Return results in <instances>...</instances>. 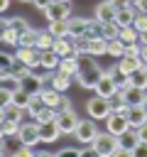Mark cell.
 Here are the masks:
<instances>
[{"instance_id":"obj_1","label":"cell","mask_w":147,"mask_h":157,"mask_svg":"<svg viewBox=\"0 0 147 157\" xmlns=\"http://www.w3.org/2000/svg\"><path fill=\"white\" fill-rule=\"evenodd\" d=\"M105 71L98 66V61L93 59V54H81L78 56V74H76V81L78 86L83 88H96L98 78L103 76Z\"/></svg>"},{"instance_id":"obj_2","label":"cell","mask_w":147,"mask_h":157,"mask_svg":"<svg viewBox=\"0 0 147 157\" xmlns=\"http://www.w3.org/2000/svg\"><path fill=\"white\" fill-rule=\"evenodd\" d=\"M118 152V135H113L110 130L105 132H98V137L93 140V155H100V157H110Z\"/></svg>"},{"instance_id":"obj_3","label":"cell","mask_w":147,"mask_h":157,"mask_svg":"<svg viewBox=\"0 0 147 157\" xmlns=\"http://www.w3.org/2000/svg\"><path fill=\"white\" fill-rule=\"evenodd\" d=\"M98 128H96V120L93 118H86V120H78L76 130H74V137L78 140V145H93V140L98 137Z\"/></svg>"},{"instance_id":"obj_4","label":"cell","mask_w":147,"mask_h":157,"mask_svg":"<svg viewBox=\"0 0 147 157\" xmlns=\"http://www.w3.org/2000/svg\"><path fill=\"white\" fill-rule=\"evenodd\" d=\"M86 110H88V115L93 118V120H105L108 115H110V101L108 98H103V96H93V98H88L86 101Z\"/></svg>"},{"instance_id":"obj_5","label":"cell","mask_w":147,"mask_h":157,"mask_svg":"<svg viewBox=\"0 0 147 157\" xmlns=\"http://www.w3.org/2000/svg\"><path fill=\"white\" fill-rule=\"evenodd\" d=\"M137 145H140L137 128H127L125 132L118 135V152H115V155H120V157H123V155H135Z\"/></svg>"},{"instance_id":"obj_6","label":"cell","mask_w":147,"mask_h":157,"mask_svg":"<svg viewBox=\"0 0 147 157\" xmlns=\"http://www.w3.org/2000/svg\"><path fill=\"white\" fill-rule=\"evenodd\" d=\"M15 59H20L22 64L37 69V66H42V49H37V47H17L15 49Z\"/></svg>"},{"instance_id":"obj_7","label":"cell","mask_w":147,"mask_h":157,"mask_svg":"<svg viewBox=\"0 0 147 157\" xmlns=\"http://www.w3.org/2000/svg\"><path fill=\"white\" fill-rule=\"evenodd\" d=\"M20 140L24 142V145H29V147H34V145H39L42 142V137H39V123L32 118L29 123H22L20 125Z\"/></svg>"},{"instance_id":"obj_8","label":"cell","mask_w":147,"mask_h":157,"mask_svg":"<svg viewBox=\"0 0 147 157\" xmlns=\"http://www.w3.org/2000/svg\"><path fill=\"white\" fill-rule=\"evenodd\" d=\"M98 96H103V98H110V96H115L118 93V76H113L110 71H105L100 78H98V83H96V88H93Z\"/></svg>"},{"instance_id":"obj_9","label":"cell","mask_w":147,"mask_h":157,"mask_svg":"<svg viewBox=\"0 0 147 157\" xmlns=\"http://www.w3.org/2000/svg\"><path fill=\"white\" fill-rule=\"evenodd\" d=\"M44 17L51 22V20H69L71 17V5L64 2V0H51L49 7L44 10Z\"/></svg>"},{"instance_id":"obj_10","label":"cell","mask_w":147,"mask_h":157,"mask_svg":"<svg viewBox=\"0 0 147 157\" xmlns=\"http://www.w3.org/2000/svg\"><path fill=\"white\" fill-rule=\"evenodd\" d=\"M78 115H76V110L71 108V110H59V115H56V125L61 128V132L64 135H74V130H76V125H78Z\"/></svg>"},{"instance_id":"obj_11","label":"cell","mask_w":147,"mask_h":157,"mask_svg":"<svg viewBox=\"0 0 147 157\" xmlns=\"http://www.w3.org/2000/svg\"><path fill=\"white\" fill-rule=\"evenodd\" d=\"M137 7H135V2H123L118 10H115V22L120 25V27H130L132 22H135V17H137Z\"/></svg>"},{"instance_id":"obj_12","label":"cell","mask_w":147,"mask_h":157,"mask_svg":"<svg viewBox=\"0 0 147 157\" xmlns=\"http://www.w3.org/2000/svg\"><path fill=\"white\" fill-rule=\"evenodd\" d=\"M127 128H130V120H127V115L110 110V115L105 118V130H110L113 135H120V132H125Z\"/></svg>"},{"instance_id":"obj_13","label":"cell","mask_w":147,"mask_h":157,"mask_svg":"<svg viewBox=\"0 0 147 157\" xmlns=\"http://www.w3.org/2000/svg\"><path fill=\"white\" fill-rule=\"evenodd\" d=\"M0 39H2L5 47H17V44H20V34H17V29L10 25V17H2V20H0Z\"/></svg>"},{"instance_id":"obj_14","label":"cell","mask_w":147,"mask_h":157,"mask_svg":"<svg viewBox=\"0 0 147 157\" xmlns=\"http://www.w3.org/2000/svg\"><path fill=\"white\" fill-rule=\"evenodd\" d=\"M61 135H64V132H61V128L56 125V120L39 123V137H42V142H44V145H51V142H56Z\"/></svg>"},{"instance_id":"obj_15","label":"cell","mask_w":147,"mask_h":157,"mask_svg":"<svg viewBox=\"0 0 147 157\" xmlns=\"http://www.w3.org/2000/svg\"><path fill=\"white\" fill-rule=\"evenodd\" d=\"M37 96L42 98V103H44V105H49V108H56V110L61 108L64 93H61V91H56L54 86H44V88H42V91L37 93Z\"/></svg>"},{"instance_id":"obj_16","label":"cell","mask_w":147,"mask_h":157,"mask_svg":"<svg viewBox=\"0 0 147 157\" xmlns=\"http://www.w3.org/2000/svg\"><path fill=\"white\" fill-rule=\"evenodd\" d=\"M74 78H76V76H71V74H66V71H59V69H56V71L51 74V83H49V86H54L56 91H61V93H66V91L71 88V83H74Z\"/></svg>"},{"instance_id":"obj_17","label":"cell","mask_w":147,"mask_h":157,"mask_svg":"<svg viewBox=\"0 0 147 157\" xmlns=\"http://www.w3.org/2000/svg\"><path fill=\"white\" fill-rule=\"evenodd\" d=\"M115 10H118V7H115L110 0H103V2L96 5V15H93V17H98L100 22H113V20H115Z\"/></svg>"},{"instance_id":"obj_18","label":"cell","mask_w":147,"mask_h":157,"mask_svg":"<svg viewBox=\"0 0 147 157\" xmlns=\"http://www.w3.org/2000/svg\"><path fill=\"white\" fill-rule=\"evenodd\" d=\"M44 86H47L44 76H37L34 71H32L29 76H24V78H22V88H24V91H29L32 96H37V93H39V91H42Z\"/></svg>"},{"instance_id":"obj_19","label":"cell","mask_w":147,"mask_h":157,"mask_svg":"<svg viewBox=\"0 0 147 157\" xmlns=\"http://www.w3.org/2000/svg\"><path fill=\"white\" fill-rule=\"evenodd\" d=\"M142 64H145V61H142L140 56H120V59H118V71H120L123 76H130V74H132L137 66H142Z\"/></svg>"},{"instance_id":"obj_20","label":"cell","mask_w":147,"mask_h":157,"mask_svg":"<svg viewBox=\"0 0 147 157\" xmlns=\"http://www.w3.org/2000/svg\"><path fill=\"white\" fill-rule=\"evenodd\" d=\"M88 29V20L86 17H69V37H83Z\"/></svg>"},{"instance_id":"obj_21","label":"cell","mask_w":147,"mask_h":157,"mask_svg":"<svg viewBox=\"0 0 147 157\" xmlns=\"http://www.w3.org/2000/svg\"><path fill=\"white\" fill-rule=\"evenodd\" d=\"M20 125H22V120H17V118H0V132H2V137L17 135Z\"/></svg>"},{"instance_id":"obj_22","label":"cell","mask_w":147,"mask_h":157,"mask_svg":"<svg viewBox=\"0 0 147 157\" xmlns=\"http://www.w3.org/2000/svg\"><path fill=\"white\" fill-rule=\"evenodd\" d=\"M54 52H56L59 56L78 54V52H76V47H74V39H71V37H59V39H56V44H54Z\"/></svg>"},{"instance_id":"obj_23","label":"cell","mask_w":147,"mask_h":157,"mask_svg":"<svg viewBox=\"0 0 147 157\" xmlns=\"http://www.w3.org/2000/svg\"><path fill=\"white\" fill-rule=\"evenodd\" d=\"M59 64H61V56H59L54 49H44V52H42V66H44L47 71H56Z\"/></svg>"},{"instance_id":"obj_24","label":"cell","mask_w":147,"mask_h":157,"mask_svg":"<svg viewBox=\"0 0 147 157\" xmlns=\"http://www.w3.org/2000/svg\"><path fill=\"white\" fill-rule=\"evenodd\" d=\"M127 120H130V128H140L147 123V113L142 105H130V113H127Z\"/></svg>"},{"instance_id":"obj_25","label":"cell","mask_w":147,"mask_h":157,"mask_svg":"<svg viewBox=\"0 0 147 157\" xmlns=\"http://www.w3.org/2000/svg\"><path fill=\"white\" fill-rule=\"evenodd\" d=\"M127 78H130V86H135V88H145V91H147V66H145V64L137 66Z\"/></svg>"},{"instance_id":"obj_26","label":"cell","mask_w":147,"mask_h":157,"mask_svg":"<svg viewBox=\"0 0 147 157\" xmlns=\"http://www.w3.org/2000/svg\"><path fill=\"white\" fill-rule=\"evenodd\" d=\"M78 56H81V54H69V56H61L59 71H66V74L76 76V74H78Z\"/></svg>"},{"instance_id":"obj_27","label":"cell","mask_w":147,"mask_h":157,"mask_svg":"<svg viewBox=\"0 0 147 157\" xmlns=\"http://www.w3.org/2000/svg\"><path fill=\"white\" fill-rule=\"evenodd\" d=\"M56 39L59 37H54L49 29H39V34H37V49H54V44H56Z\"/></svg>"},{"instance_id":"obj_28","label":"cell","mask_w":147,"mask_h":157,"mask_svg":"<svg viewBox=\"0 0 147 157\" xmlns=\"http://www.w3.org/2000/svg\"><path fill=\"white\" fill-rule=\"evenodd\" d=\"M0 81H2L0 83V91H5V93H17L22 88V81L17 76H12V74L10 76H0Z\"/></svg>"},{"instance_id":"obj_29","label":"cell","mask_w":147,"mask_h":157,"mask_svg":"<svg viewBox=\"0 0 147 157\" xmlns=\"http://www.w3.org/2000/svg\"><path fill=\"white\" fill-rule=\"evenodd\" d=\"M47 29L54 37H69V20H51Z\"/></svg>"},{"instance_id":"obj_30","label":"cell","mask_w":147,"mask_h":157,"mask_svg":"<svg viewBox=\"0 0 147 157\" xmlns=\"http://www.w3.org/2000/svg\"><path fill=\"white\" fill-rule=\"evenodd\" d=\"M145 88H135V86H130L127 91H125V101L130 103V105H142V101H145Z\"/></svg>"},{"instance_id":"obj_31","label":"cell","mask_w":147,"mask_h":157,"mask_svg":"<svg viewBox=\"0 0 147 157\" xmlns=\"http://www.w3.org/2000/svg\"><path fill=\"white\" fill-rule=\"evenodd\" d=\"M88 52H91L93 56H103V54H108V39H105V37H96V39H91Z\"/></svg>"},{"instance_id":"obj_32","label":"cell","mask_w":147,"mask_h":157,"mask_svg":"<svg viewBox=\"0 0 147 157\" xmlns=\"http://www.w3.org/2000/svg\"><path fill=\"white\" fill-rule=\"evenodd\" d=\"M108 56H115V59L125 56V42H123L120 37H115V39H108Z\"/></svg>"},{"instance_id":"obj_33","label":"cell","mask_w":147,"mask_h":157,"mask_svg":"<svg viewBox=\"0 0 147 157\" xmlns=\"http://www.w3.org/2000/svg\"><path fill=\"white\" fill-rule=\"evenodd\" d=\"M32 98H34V96H32L29 91H24V88H20L17 93H12V103H15L17 108H22V110H27V105L32 103Z\"/></svg>"},{"instance_id":"obj_34","label":"cell","mask_w":147,"mask_h":157,"mask_svg":"<svg viewBox=\"0 0 147 157\" xmlns=\"http://www.w3.org/2000/svg\"><path fill=\"white\" fill-rule=\"evenodd\" d=\"M86 37L88 39H96V37H103V22L98 17L88 20V29H86Z\"/></svg>"},{"instance_id":"obj_35","label":"cell","mask_w":147,"mask_h":157,"mask_svg":"<svg viewBox=\"0 0 147 157\" xmlns=\"http://www.w3.org/2000/svg\"><path fill=\"white\" fill-rule=\"evenodd\" d=\"M125 44H132V42H140V32L130 25V27H120V34H118Z\"/></svg>"},{"instance_id":"obj_36","label":"cell","mask_w":147,"mask_h":157,"mask_svg":"<svg viewBox=\"0 0 147 157\" xmlns=\"http://www.w3.org/2000/svg\"><path fill=\"white\" fill-rule=\"evenodd\" d=\"M37 34H39V29H27V32H22L20 34V44L17 47H37Z\"/></svg>"},{"instance_id":"obj_37","label":"cell","mask_w":147,"mask_h":157,"mask_svg":"<svg viewBox=\"0 0 147 157\" xmlns=\"http://www.w3.org/2000/svg\"><path fill=\"white\" fill-rule=\"evenodd\" d=\"M56 115H59V110L56 108H49V105H44L39 113H37V123H49V120H56Z\"/></svg>"},{"instance_id":"obj_38","label":"cell","mask_w":147,"mask_h":157,"mask_svg":"<svg viewBox=\"0 0 147 157\" xmlns=\"http://www.w3.org/2000/svg\"><path fill=\"white\" fill-rule=\"evenodd\" d=\"M120 34V25L113 20V22H103V37L105 39H115Z\"/></svg>"},{"instance_id":"obj_39","label":"cell","mask_w":147,"mask_h":157,"mask_svg":"<svg viewBox=\"0 0 147 157\" xmlns=\"http://www.w3.org/2000/svg\"><path fill=\"white\" fill-rule=\"evenodd\" d=\"M10 25L17 29V34H22V32H27V29H29V25H27V20H24V17H10Z\"/></svg>"},{"instance_id":"obj_40","label":"cell","mask_w":147,"mask_h":157,"mask_svg":"<svg viewBox=\"0 0 147 157\" xmlns=\"http://www.w3.org/2000/svg\"><path fill=\"white\" fill-rule=\"evenodd\" d=\"M142 54V42H132V44H125V56H140ZM142 59V56H140Z\"/></svg>"},{"instance_id":"obj_41","label":"cell","mask_w":147,"mask_h":157,"mask_svg":"<svg viewBox=\"0 0 147 157\" xmlns=\"http://www.w3.org/2000/svg\"><path fill=\"white\" fill-rule=\"evenodd\" d=\"M132 27L142 34L145 29H147V12H137V17H135V22H132Z\"/></svg>"},{"instance_id":"obj_42","label":"cell","mask_w":147,"mask_h":157,"mask_svg":"<svg viewBox=\"0 0 147 157\" xmlns=\"http://www.w3.org/2000/svg\"><path fill=\"white\" fill-rule=\"evenodd\" d=\"M56 155H83V150H81V147H64V150H59Z\"/></svg>"},{"instance_id":"obj_43","label":"cell","mask_w":147,"mask_h":157,"mask_svg":"<svg viewBox=\"0 0 147 157\" xmlns=\"http://www.w3.org/2000/svg\"><path fill=\"white\" fill-rule=\"evenodd\" d=\"M49 2H51V0H34V7H37V10H42V12H44V10H47V7H49Z\"/></svg>"},{"instance_id":"obj_44","label":"cell","mask_w":147,"mask_h":157,"mask_svg":"<svg viewBox=\"0 0 147 157\" xmlns=\"http://www.w3.org/2000/svg\"><path fill=\"white\" fill-rule=\"evenodd\" d=\"M137 135H140V140H142V142H147V123L137 128Z\"/></svg>"},{"instance_id":"obj_45","label":"cell","mask_w":147,"mask_h":157,"mask_svg":"<svg viewBox=\"0 0 147 157\" xmlns=\"http://www.w3.org/2000/svg\"><path fill=\"white\" fill-rule=\"evenodd\" d=\"M71 108H74V103H71V101L64 96V101H61V108H59V110H71Z\"/></svg>"},{"instance_id":"obj_46","label":"cell","mask_w":147,"mask_h":157,"mask_svg":"<svg viewBox=\"0 0 147 157\" xmlns=\"http://www.w3.org/2000/svg\"><path fill=\"white\" fill-rule=\"evenodd\" d=\"M135 7L140 12H147V0H135Z\"/></svg>"},{"instance_id":"obj_47","label":"cell","mask_w":147,"mask_h":157,"mask_svg":"<svg viewBox=\"0 0 147 157\" xmlns=\"http://www.w3.org/2000/svg\"><path fill=\"white\" fill-rule=\"evenodd\" d=\"M10 2H12V0H0V10H2V12H7V7H10Z\"/></svg>"},{"instance_id":"obj_48","label":"cell","mask_w":147,"mask_h":157,"mask_svg":"<svg viewBox=\"0 0 147 157\" xmlns=\"http://www.w3.org/2000/svg\"><path fill=\"white\" fill-rule=\"evenodd\" d=\"M140 56H142V61L147 64V44H142V54H140Z\"/></svg>"},{"instance_id":"obj_49","label":"cell","mask_w":147,"mask_h":157,"mask_svg":"<svg viewBox=\"0 0 147 157\" xmlns=\"http://www.w3.org/2000/svg\"><path fill=\"white\" fill-rule=\"evenodd\" d=\"M140 42H142V44H147V29H145V32L140 34Z\"/></svg>"},{"instance_id":"obj_50","label":"cell","mask_w":147,"mask_h":157,"mask_svg":"<svg viewBox=\"0 0 147 157\" xmlns=\"http://www.w3.org/2000/svg\"><path fill=\"white\" fill-rule=\"evenodd\" d=\"M142 108H145V113H147V96H145V101H142Z\"/></svg>"},{"instance_id":"obj_51","label":"cell","mask_w":147,"mask_h":157,"mask_svg":"<svg viewBox=\"0 0 147 157\" xmlns=\"http://www.w3.org/2000/svg\"><path fill=\"white\" fill-rule=\"evenodd\" d=\"M20 2H34V0H20Z\"/></svg>"},{"instance_id":"obj_52","label":"cell","mask_w":147,"mask_h":157,"mask_svg":"<svg viewBox=\"0 0 147 157\" xmlns=\"http://www.w3.org/2000/svg\"><path fill=\"white\" fill-rule=\"evenodd\" d=\"M125 2H135V0H125Z\"/></svg>"},{"instance_id":"obj_53","label":"cell","mask_w":147,"mask_h":157,"mask_svg":"<svg viewBox=\"0 0 147 157\" xmlns=\"http://www.w3.org/2000/svg\"><path fill=\"white\" fill-rule=\"evenodd\" d=\"M64 2H71V0H64Z\"/></svg>"},{"instance_id":"obj_54","label":"cell","mask_w":147,"mask_h":157,"mask_svg":"<svg viewBox=\"0 0 147 157\" xmlns=\"http://www.w3.org/2000/svg\"><path fill=\"white\" fill-rule=\"evenodd\" d=\"M145 66H147V64H145Z\"/></svg>"}]
</instances>
